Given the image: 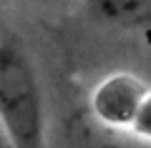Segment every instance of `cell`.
<instances>
[{
    "label": "cell",
    "instance_id": "obj_3",
    "mask_svg": "<svg viewBox=\"0 0 151 148\" xmlns=\"http://www.w3.org/2000/svg\"><path fill=\"white\" fill-rule=\"evenodd\" d=\"M93 20L121 30H139L151 25V0H86Z\"/></svg>",
    "mask_w": 151,
    "mask_h": 148
},
{
    "label": "cell",
    "instance_id": "obj_1",
    "mask_svg": "<svg viewBox=\"0 0 151 148\" xmlns=\"http://www.w3.org/2000/svg\"><path fill=\"white\" fill-rule=\"evenodd\" d=\"M0 123L13 148H48L40 83L13 35H5L0 45Z\"/></svg>",
    "mask_w": 151,
    "mask_h": 148
},
{
    "label": "cell",
    "instance_id": "obj_5",
    "mask_svg": "<svg viewBox=\"0 0 151 148\" xmlns=\"http://www.w3.org/2000/svg\"><path fill=\"white\" fill-rule=\"evenodd\" d=\"M0 148H13L10 141H8V133H5V128H3V123H0Z\"/></svg>",
    "mask_w": 151,
    "mask_h": 148
},
{
    "label": "cell",
    "instance_id": "obj_2",
    "mask_svg": "<svg viewBox=\"0 0 151 148\" xmlns=\"http://www.w3.org/2000/svg\"><path fill=\"white\" fill-rule=\"evenodd\" d=\"M149 85L134 73H111L93 88L91 113L103 128L129 133Z\"/></svg>",
    "mask_w": 151,
    "mask_h": 148
},
{
    "label": "cell",
    "instance_id": "obj_6",
    "mask_svg": "<svg viewBox=\"0 0 151 148\" xmlns=\"http://www.w3.org/2000/svg\"><path fill=\"white\" fill-rule=\"evenodd\" d=\"M3 40H5V35H3V30H0V45H3Z\"/></svg>",
    "mask_w": 151,
    "mask_h": 148
},
{
    "label": "cell",
    "instance_id": "obj_4",
    "mask_svg": "<svg viewBox=\"0 0 151 148\" xmlns=\"http://www.w3.org/2000/svg\"><path fill=\"white\" fill-rule=\"evenodd\" d=\"M129 136H136L141 141L151 143V85H149L146 95L139 103V111H136V118H134V123L129 128Z\"/></svg>",
    "mask_w": 151,
    "mask_h": 148
}]
</instances>
